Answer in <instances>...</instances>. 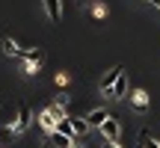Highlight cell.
I'll use <instances>...</instances> for the list:
<instances>
[{"instance_id":"cell-1","label":"cell","mask_w":160,"mask_h":148,"mask_svg":"<svg viewBox=\"0 0 160 148\" xmlns=\"http://www.w3.org/2000/svg\"><path fill=\"white\" fill-rule=\"evenodd\" d=\"M42 62H45V51H42V47L27 51V57H24V71H27V74H36Z\"/></svg>"},{"instance_id":"cell-2","label":"cell","mask_w":160,"mask_h":148,"mask_svg":"<svg viewBox=\"0 0 160 148\" xmlns=\"http://www.w3.org/2000/svg\"><path fill=\"white\" fill-rule=\"evenodd\" d=\"M30 121H33V113H30L27 104H21V107H18V119H15V125H12V133H24L30 127Z\"/></svg>"},{"instance_id":"cell-3","label":"cell","mask_w":160,"mask_h":148,"mask_svg":"<svg viewBox=\"0 0 160 148\" xmlns=\"http://www.w3.org/2000/svg\"><path fill=\"white\" fill-rule=\"evenodd\" d=\"M101 133H104V139H110V142H119V136H122V125H119V119H113V116H110V119L101 125Z\"/></svg>"},{"instance_id":"cell-4","label":"cell","mask_w":160,"mask_h":148,"mask_svg":"<svg viewBox=\"0 0 160 148\" xmlns=\"http://www.w3.org/2000/svg\"><path fill=\"white\" fill-rule=\"evenodd\" d=\"M71 145H74V139L65 136V133H59V131L48 133V148H71Z\"/></svg>"},{"instance_id":"cell-5","label":"cell","mask_w":160,"mask_h":148,"mask_svg":"<svg viewBox=\"0 0 160 148\" xmlns=\"http://www.w3.org/2000/svg\"><path fill=\"white\" fill-rule=\"evenodd\" d=\"M122 71H125V68H122V65H116L113 71L104 74V80H101V92H104V95H110V92H113V86H116V80H119Z\"/></svg>"},{"instance_id":"cell-6","label":"cell","mask_w":160,"mask_h":148,"mask_svg":"<svg viewBox=\"0 0 160 148\" xmlns=\"http://www.w3.org/2000/svg\"><path fill=\"white\" fill-rule=\"evenodd\" d=\"M131 104L142 113V110L148 107V92H145V89H133V92H131Z\"/></svg>"},{"instance_id":"cell-7","label":"cell","mask_w":160,"mask_h":148,"mask_svg":"<svg viewBox=\"0 0 160 148\" xmlns=\"http://www.w3.org/2000/svg\"><path fill=\"white\" fill-rule=\"evenodd\" d=\"M39 125H42V127H45V131H48V133H53V131H57V125H59V121H57V116H53V113H51V110H45V113H42V116H39Z\"/></svg>"},{"instance_id":"cell-8","label":"cell","mask_w":160,"mask_h":148,"mask_svg":"<svg viewBox=\"0 0 160 148\" xmlns=\"http://www.w3.org/2000/svg\"><path fill=\"white\" fill-rule=\"evenodd\" d=\"M107 119H110V113H107V110H92V113L86 116V121H89V127H101V125H104Z\"/></svg>"},{"instance_id":"cell-9","label":"cell","mask_w":160,"mask_h":148,"mask_svg":"<svg viewBox=\"0 0 160 148\" xmlns=\"http://www.w3.org/2000/svg\"><path fill=\"white\" fill-rule=\"evenodd\" d=\"M0 47H3V53H6V57H18V59H24V57H27V51H21V47H18L12 39H3V45H0Z\"/></svg>"},{"instance_id":"cell-10","label":"cell","mask_w":160,"mask_h":148,"mask_svg":"<svg viewBox=\"0 0 160 148\" xmlns=\"http://www.w3.org/2000/svg\"><path fill=\"white\" fill-rule=\"evenodd\" d=\"M128 95V77H125V71L119 74V80H116V86H113V92H110V98H125Z\"/></svg>"},{"instance_id":"cell-11","label":"cell","mask_w":160,"mask_h":148,"mask_svg":"<svg viewBox=\"0 0 160 148\" xmlns=\"http://www.w3.org/2000/svg\"><path fill=\"white\" fill-rule=\"evenodd\" d=\"M57 131H59V133H65V136H71V139H77V131H74V125H71V116H65V119H59Z\"/></svg>"},{"instance_id":"cell-12","label":"cell","mask_w":160,"mask_h":148,"mask_svg":"<svg viewBox=\"0 0 160 148\" xmlns=\"http://www.w3.org/2000/svg\"><path fill=\"white\" fill-rule=\"evenodd\" d=\"M45 12L51 21H59V15H62V9H59V0H45Z\"/></svg>"},{"instance_id":"cell-13","label":"cell","mask_w":160,"mask_h":148,"mask_svg":"<svg viewBox=\"0 0 160 148\" xmlns=\"http://www.w3.org/2000/svg\"><path fill=\"white\" fill-rule=\"evenodd\" d=\"M71 125H74V131H77V136H83V133L89 131V121H86V119H74V116H71Z\"/></svg>"},{"instance_id":"cell-14","label":"cell","mask_w":160,"mask_h":148,"mask_svg":"<svg viewBox=\"0 0 160 148\" xmlns=\"http://www.w3.org/2000/svg\"><path fill=\"white\" fill-rule=\"evenodd\" d=\"M139 139H142V145H145V148H160V142H157V139H151V133H148V131L139 133Z\"/></svg>"},{"instance_id":"cell-15","label":"cell","mask_w":160,"mask_h":148,"mask_svg":"<svg viewBox=\"0 0 160 148\" xmlns=\"http://www.w3.org/2000/svg\"><path fill=\"white\" fill-rule=\"evenodd\" d=\"M92 15H95V18H104V15H107V9H104V6H95V9H92Z\"/></svg>"},{"instance_id":"cell-16","label":"cell","mask_w":160,"mask_h":148,"mask_svg":"<svg viewBox=\"0 0 160 148\" xmlns=\"http://www.w3.org/2000/svg\"><path fill=\"white\" fill-rule=\"evenodd\" d=\"M65 83H68V74L59 71V74H57V86H65Z\"/></svg>"},{"instance_id":"cell-17","label":"cell","mask_w":160,"mask_h":148,"mask_svg":"<svg viewBox=\"0 0 160 148\" xmlns=\"http://www.w3.org/2000/svg\"><path fill=\"white\" fill-rule=\"evenodd\" d=\"M101 148H122V145H119V142H110V139H104V145H101Z\"/></svg>"},{"instance_id":"cell-18","label":"cell","mask_w":160,"mask_h":148,"mask_svg":"<svg viewBox=\"0 0 160 148\" xmlns=\"http://www.w3.org/2000/svg\"><path fill=\"white\" fill-rule=\"evenodd\" d=\"M71 148H83V142H77V139H74V145H71Z\"/></svg>"},{"instance_id":"cell-19","label":"cell","mask_w":160,"mask_h":148,"mask_svg":"<svg viewBox=\"0 0 160 148\" xmlns=\"http://www.w3.org/2000/svg\"><path fill=\"white\" fill-rule=\"evenodd\" d=\"M151 3H154V6H157V9H160V0H151Z\"/></svg>"},{"instance_id":"cell-20","label":"cell","mask_w":160,"mask_h":148,"mask_svg":"<svg viewBox=\"0 0 160 148\" xmlns=\"http://www.w3.org/2000/svg\"><path fill=\"white\" fill-rule=\"evenodd\" d=\"M148 3H151V0H148Z\"/></svg>"}]
</instances>
